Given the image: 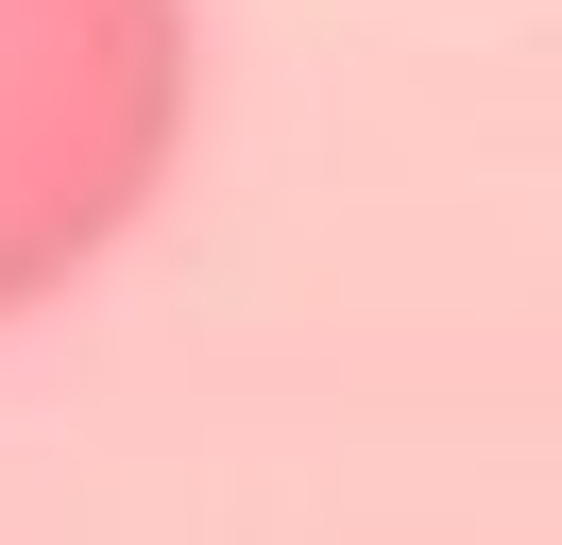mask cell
<instances>
[{"label": "cell", "mask_w": 562, "mask_h": 545, "mask_svg": "<svg viewBox=\"0 0 562 545\" xmlns=\"http://www.w3.org/2000/svg\"><path fill=\"white\" fill-rule=\"evenodd\" d=\"M205 102V0H0V341L154 222Z\"/></svg>", "instance_id": "1"}]
</instances>
